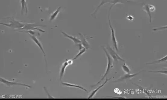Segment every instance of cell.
Here are the masks:
<instances>
[{
  "mask_svg": "<svg viewBox=\"0 0 167 100\" xmlns=\"http://www.w3.org/2000/svg\"><path fill=\"white\" fill-rule=\"evenodd\" d=\"M116 93L118 95H121L122 93V91L120 90H119Z\"/></svg>",
  "mask_w": 167,
  "mask_h": 100,
  "instance_id": "obj_27",
  "label": "cell"
},
{
  "mask_svg": "<svg viewBox=\"0 0 167 100\" xmlns=\"http://www.w3.org/2000/svg\"><path fill=\"white\" fill-rule=\"evenodd\" d=\"M150 72L155 73H162L163 74H165V75H167V70H161V71H149Z\"/></svg>",
  "mask_w": 167,
  "mask_h": 100,
  "instance_id": "obj_20",
  "label": "cell"
},
{
  "mask_svg": "<svg viewBox=\"0 0 167 100\" xmlns=\"http://www.w3.org/2000/svg\"><path fill=\"white\" fill-rule=\"evenodd\" d=\"M44 89L46 93H47V96H48V98H54V97H52V96H51L50 95V94H49V93L48 92V91H47V89H46L45 87H44Z\"/></svg>",
  "mask_w": 167,
  "mask_h": 100,
  "instance_id": "obj_24",
  "label": "cell"
},
{
  "mask_svg": "<svg viewBox=\"0 0 167 100\" xmlns=\"http://www.w3.org/2000/svg\"><path fill=\"white\" fill-rule=\"evenodd\" d=\"M149 9L150 12H154L156 10V8L155 6L151 5H148Z\"/></svg>",
  "mask_w": 167,
  "mask_h": 100,
  "instance_id": "obj_21",
  "label": "cell"
},
{
  "mask_svg": "<svg viewBox=\"0 0 167 100\" xmlns=\"http://www.w3.org/2000/svg\"><path fill=\"white\" fill-rule=\"evenodd\" d=\"M119 89L118 88H115V89L114 90V92H115V93H116L119 90Z\"/></svg>",
  "mask_w": 167,
  "mask_h": 100,
  "instance_id": "obj_28",
  "label": "cell"
},
{
  "mask_svg": "<svg viewBox=\"0 0 167 100\" xmlns=\"http://www.w3.org/2000/svg\"><path fill=\"white\" fill-rule=\"evenodd\" d=\"M80 36L81 43L82 45L86 49H91V46L89 43H88L87 40V38H86L81 33H79Z\"/></svg>",
  "mask_w": 167,
  "mask_h": 100,
  "instance_id": "obj_6",
  "label": "cell"
},
{
  "mask_svg": "<svg viewBox=\"0 0 167 100\" xmlns=\"http://www.w3.org/2000/svg\"><path fill=\"white\" fill-rule=\"evenodd\" d=\"M63 34L65 37H66L72 40L74 43L76 45H77L79 44V43H81V42L80 40L78 39L76 37L72 36L69 35L67 34L66 33L64 32H62Z\"/></svg>",
  "mask_w": 167,
  "mask_h": 100,
  "instance_id": "obj_9",
  "label": "cell"
},
{
  "mask_svg": "<svg viewBox=\"0 0 167 100\" xmlns=\"http://www.w3.org/2000/svg\"><path fill=\"white\" fill-rule=\"evenodd\" d=\"M167 55L164 56V57L162 58H161L160 59L155 60V61H153L151 62H150L147 63L146 64L147 65H152L154 64H157L161 63H164V62H167Z\"/></svg>",
  "mask_w": 167,
  "mask_h": 100,
  "instance_id": "obj_13",
  "label": "cell"
},
{
  "mask_svg": "<svg viewBox=\"0 0 167 100\" xmlns=\"http://www.w3.org/2000/svg\"><path fill=\"white\" fill-rule=\"evenodd\" d=\"M0 81L1 82L3 83L8 86L10 87L15 85H19L24 86L27 87L29 88H31V86L25 84H21V83L16 82H11L6 80V79L2 77L0 78Z\"/></svg>",
  "mask_w": 167,
  "mask_h": 100,
  "instance_id": "obj_4",
  "label": "cell"
},
{
  "mask_svg": "<svg viewBox=\"0 0 167 100\" xmlns=\"http://www.w3.org/2000/svg\"><path fill=\"white\" fill-rule=\"evenodd\" d=\"M11 21H10V23L8 24L5 23H1V24L6 26L9 27H13L16 28H20L22 27L25 26V24H21L20 22H19L15 20L14 19H12L11 18Z\"/></svg>",
  "mask_w": 167,
  "mask_h": 100,
  "instance_id": "obj_5",
  "label": "cell"
},
{
  "mask_svg": "<svg viewBox=\"0 0 167 100\" xmlns=\"http://www.w3.org/2000/svg\"><path fill=\"white\" fill-rule=\"evenodd\" d=\"M108 97L109 98H118V99H124L125 98V97Z\"/></svg>",
  "mask_w": 167,
  "mask_h": 100,
  "instance_id": "obj_26",
  "label": "cell"
},
{
  "mask_svg": "<svg viewBox=\"0 0 167 100\" xmlns=\"http://www.w3.org/2000/svg\"><path fill=\"white\" fill-rule=\"evenodd\" d=\"M37 26L34 24H25V25L23 27L21 28V29H22L28 30H29V29H38V30H39L41 32H45L44 31L34 27H36Z\"/></svg>",
  "mask_w": 167,
  "mask_h": 100,
  "instance_id": "obj_10",
  "label": "cell"
},
{
  "mask_svg": "<svg viewBox=\"0 0 167 100\" xmlns=\"http://www.w3.org/2000/svg\"><path fill=\"white\" fill-rule=\"evenodd\" d=\"M127 20H129V21H133L134 20V16L131 15H128L126 17V18Z\"/></svg>",
  "mask_w": 167,
  "mask_h": 100,
  "instance_id": "obj_23",
  "label": "cell"
},
{
  "mask_svg": "<svg viewBox=\"0 0 167 100\" xmlns=\"http://www.w3.org/2000/svg\"><path fill=\"white\" fill-rule=\"evenodd\" d=\"M167 28V26H166L160 27L154 29H153V30L154 31H157L158 30H164V29H165Z\"/></svg>",
  "mask_w": 167,
  "mask_h": 100,
  "instance_id": "obj_22",
  "label": "cell"
},
{
  "mask_svg": "<svg viewBox=\"0 0 167 100\" xmlns=\"http://www.w3.org/2000/svg\"><path fill=\"white\" fill-rule=\"evenodd\" d=\"M73 60H71V59H69L68 60H66L67 61V63H68V64H69V65H71L73 63Z\"/></svg>",
  "mask_w": 167,
  "mask_h": 100,
  "instance_id": "obj_25",
  "label": "cell"
},
{
  "mask_svg": "<svg viewBox=\"0 0 167 100\" xmlns=\"http://www.w3.org/2000/svg\"><path fill=\"white\" fill-rule=\"evenodd\" d=\"M111 78H110L109 79H106V81L104 82L103 84H101V85L98 88H96V89H95V90L92 91V93H91V94L89 95V97H88V98H91L93 97L97 93V92L100 89H101V88H102L107 83V82H108L109 80L111 79Z\"/></svg>",
  "mask_w": 167,
  "mask_h": 100,
  "instance_id": "obj_8",
  "label": "cell"
},
{
  "mask_svg": "<svg viewBox=\"0 0 167 100\" xmlns=\"http://www.w3.org/2000/svg\"><path fill=\"white\" fill-rule=\"evenodd\" d=\"M21 14L24 13V11H25L26 14L28 12V9L27 7L26 1L21 0Z\"/></svg>",
  "mask_w": 167,
  "mask_h": 100,
  "instance_id": "obj_17",
  "label": "cell"
},
{
  "mask_svg": "<svg viewBox=\"0 0 167 100\" xmlns=\"http://www.w3.org/2000/svg\"><path fill=\"white\" fill-rule=\"evenodd\" d=\"M123 71H124L126 74H129L130 72V69L127 65H126L125 63H123L122 66Z\"/></svg>",
  "mask_w": 167,
  "mask_h": 100,
  "instance_id": "obj_18",
  "label": "cell"
},
{
  "mask_svg": "<svg viewBox=\"0 0 167 100\" xmlns=\"http://www.w3.org/2000/svg\"><path fill=\"white\" fill-rule=\"evenodd\" d=\"M86 49L85 48H84L81 50H79V52L73 58V60H74L78 58L79 56L81 55H83V54H84L85 52H86Z\"/></svg>",
  "mask_w": 167,
  "mask_h": 100,
  "instance_id": "obj_19",
  "label": "cell"
},
{
  "mask_svg": "<svg viewBox=\"0 0 167 100\" xmlns=\"http://www.w3.org/2000/svg\"><path fill=\"white\" fill-rule=\"evenodd\" d=\"M106 49L109 55L111 56V57L114 61H123V62L125 61L119 55H118L117 53L115 51H114L110 46H107V47H106Z\"/></svg>",
  "mask_w": 167,
  "mask_h": 100,
  "instance_id": "obj_3",
  "label": "cell"
},
{
  "mask_svg": "<svg viewBox=\"0 0 167 100\" xmlns=\"http://www.w3.org/2000/svg\"><path fill=\"white\" fill-rule=\"evenodd\" d=\"M62 84L63 85L65 86H66L73 87V88H79L80 89L84 91H85L87 92V90L86 89L81 86L75 85V84H70V83L66 82H62Z\"/></svg>",
  "mask_w": 167,
  "mask_h": 100,
  "instance_id": "obj_14",
  "label": "cell"
},
{
  "mask_svg": "<svg viewBox=\"0 0 167 100\" xmlns=\"http://www.w3.org/2000/svg\"><path fill=\"white\" fill-rule=\"evenodd\" d=\"M145 71H142L136 73L130 74H126L125 75L123 76L120 79H118V80L115 81L113 82H120L126 79H131L133 78L136 75H138V74H139L140 73L142 72Z\"/></svg>",
  "mask_w": 167,
  "mask_h": 100,
  "instance_id": "obj_7",
  "label": "cell"
},
{
  "mask_svg": "<svg viewBox=\"0 0 167 100\" xmlns=\"http://www.w3.org/2000/svg\"><path fill=\"white\" fill-rule=\"evenodd\" d=\"M61 8L60 6L58 8L52 13L51 15V18H50V20H54L57 17V15H58L59 13L60 12V10H61Z\"/></svg>",
  "mask_w": 167,
  "mask_h": 100,
  "instance_id": "obj_16",
  "label": "cell"
},
{
  "mask_svg": "<svg viewBox=\"0 0 167 100\" xmlns=\"http://www.w3.org/2000/svg\"><path fill=\"white\" fill-rule=\"evenodd\" d=\"M69 65V64H68L67 61H66L62 65L60 71V80H61L62 79L63 77V76L64 73H65V69H66L67 67Z\"/></svg>",
  "mask_w": 167,
  "mask_h": 100,
  "instance_id": "obj_12",
  "label": "cell"
},
{
  "mask_svg": "<svg viewBox=\"0 0 167 100\" xmlns=\"http://www.w3.org/2000/svg\"><path fill=\"white\" fill-rule=\"evenodd\" d=\"M110 11L109 10V12L108 15V21L109 23V27L111 29V39L112 41L113 45L115 48V50L117 51L118 50V43L117 40L116 38L115 37V30L113 27L112 25L111 21L110 19Z\"/></svg>",
  "mask_w": 167,
  "mask_h": 100,
  "instance_id": "obj_2",
  "label": "cell"
},
{
  "mask_svg": "<svg viewBox=\"0 0 167 100\" xmlns=\"http://www.w3.org/2000/svg\"><path fill=\"white\" fill-rule=\"evenodd\" d=\"M29 34L31 39L33 40V41L34 42V43L38 46L40 48V49L42 51V52H43V53L45 55V53L44 50H43V47H42V45L41 44L40 42L38 40V38H36V37L34 36L31 35V34Z\"/></svg>",
  "mask_w": 167,
  "mask_h": 100,
  "instance_id": "obj_11",
  "label": "cell"
},
{
  "mask_svg": "<svg viewBox=\"0 0 167 100\" xmlns=\"http://www.w3.org/2000/svg\"><path fill=\"white\" fill-rule=\"evenodd\" d=\"M143 9L146 11V13L148 15L150 18V22L151 23L152 21V16H151V12H150L148 7V5H144L142 6Z\"/></svg>",
  "mask_w": 167,
  "mask_h": 100,
  "instance_id": "obj_15",
  "label": "cell"
},
{
  "mask_svg": "<svg viewBox=\"0 0 167 100\" xmlns=\"http://www.w3.org/2000/svg\"><path fill=\"white\" fill-rule=\"evenodd\" d=\"M102 48L103 49V50L105 54H106V56L107 58L108 62L107 68H106V71L105 72L104 75L103 77H102V79H101V80H100L98 82L96 83V84L92 86V87H94L95 86H96L98 85V84L101 83L103 80H104V78L106 77L108 74L110 70H111L113 67V60H113L112 58L111 57V56L109 55L108 53L106 48H105V47H102Z\"/></svg>",
  "mask_w": 167,
  "mask_h": 100,
  "instance_id": "obj_1",
  "label": "cell"
}]
</instances>
